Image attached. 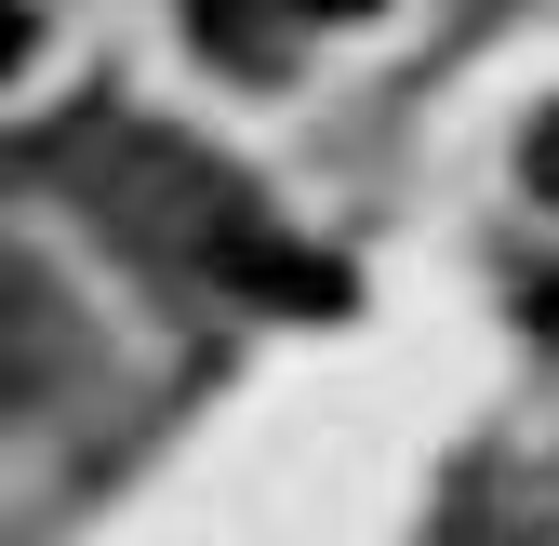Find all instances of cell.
Listing matches in <instances>:
<instances>
[{"mask_svg":"<svg viewBox=\"0 0 559 546\" xmlns=\"http://www.w3.org/2000/svg\"><path fill=\"white\" fill-rule=\"evenodd\" d=\"M307 14H373V0H200V40H227V54H266L280 27H307Z\"/></svg>","mask_w":559,"mask_h":546,"instance_id":"obj_1","label":"cell"},{"mask_svg":"<svg viewBox=\"0 0 559 546\" xmlns=\"http://www.w3.org/2000/svg\"><path fill=\"white\" fill-rule=\"evenodd\" d=\"M533 187H546V200H559V120H546V133H533Z\"/></svg>","mask_w":559,"mask_h":546,"instance_id":"obj_2","label":"cell"},{"mask_svg":"<svg viewBox=\"0 0 559 546\" xmlns=\"http://www.w3.org/2000/svg\"><path fill=\"white\" fill-rule=\"evenodd\" d=\"M27 54V0H0V67H14Z\"/></svg>","mask_w":559,"mask_h":546,"instance_id":"obj_3","label":"cell"}]
</instances>
